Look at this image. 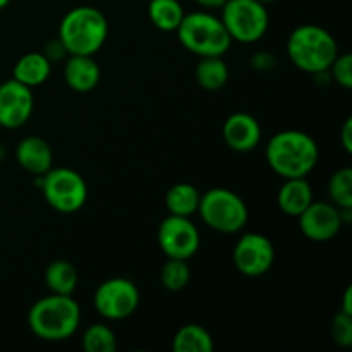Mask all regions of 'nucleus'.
Returning a JSON list of instances; mask_svg holds the SVG:
<instances>
[{
	"label": "nucleus",
	"instance_id": "obj_32",
	"mask_svg": "<svg viewBox=\"0 0 352 352\" xmlns=\"http://www.w3.org/2000/svg\"><path fill=\"white\" fill-rule=\"evenodd\" d=\"M340 311L347 313V315H352V287L346 289L344 292V298H342V305H340Z\"/></svg>",
	"mask_w": 352,
	"mask_h": 352
},
{
	"label": "nucleus",
	"instance_id": "obj_28",
	"mask_svg": "<svg viewBox=\"0 0 352 352\" xmlns=\"http://www.w3.org/2000/svg\"><path fill=\"white\" fill-rule=\"evenodd\" d=\"M330 336L332 340L339 347H347L352 346V315L339 311L332 320V325H330Z\"/></svg>",
	"mask_w": 352,
	"mask_h": 352
},
{
	"label": "nucleus",
	"instance_id": "obj_17",
	"mask_svg": "<svg viewBox=\"0 0 352 352\" xmlns=\"http://www.w3.org/2000/svg\"><path fill=\"white\" fill-rule=\"evenodd\" d=\"M313 188L308 177L284 179L277 192V205L284 215L298 219L313 201Z\"/></svg>",
	"mask_w": 352,
	"mask_h": 352
},
{
	"label": "nucleus",
	"instance_id": "obj_12",
	"mask_svg": "<svg viewBox=\"0 0 352 352\" xmlns=\"http://www.w3.org/2000/svg\"><path fill=\"white\" fill-rule=\"evenodd\" d=\"M299 229L306 239L313 243H327L339 236L344 222L340 208L330 201H315L298 217Z\"/></svg>",
	"mask_w": 352,
	"mask_h": 352
},
{
	"label": "nucleus",
	"instance_id": "obj_36",
	"mask_svg": "<svg viewBox=\"0 0 352 352\" xmlns=\"http://www.w3.org/2000/svg\"><path fill=\"white\" fill-rule=\"evenodd\" d=\"M260 2L267 3V6H268V3H274V2H277V0H260Z\"/></svg>",
	"mask_w": 352,
	"mask_h": 352
},
{
	"label": "nucleus",
	"instance_id": "obj_10",
	"mask_svg": "<svg viewBox=\"0 0 352 352\" xmlns=\"http://www.w3.org/2000/svg\"><path fill=\"white\" fill-rule=\"evenodd\" d=\"M158 246L167 258L191 260L201 246V234L189 217H165L158 226Z\"/></svg>",
	"mask_w": 352,
	"mask_h": 352
},
{
	"label": "nucleus",
	"instance_id": "obj_34",
	"mask_svg": "<svg viewBox=\"0 0 352 352\" xmlns=\"http://www.w3.org/2000/svg\"><path fill=\"white\" fill-rule=\"evenodd\" d=\"M9 3H10V0H0V10L6 9V7L9 6Z\"/></svg>",
	"mask_w": 352,
	"mask_h": 352
},
{
	"label": "nucleus",
	"instance_id": "obj_30",
	"mask_svg": "<svg viewBox=\"0 0 352 352\" xmlns=\"http://www.w3.org/2000/svg\"><path fill=\"white\" fill-rule=\"evenodd\" d=\"M43 54H45V57L52 62V64H54V62L65 60V57L69 55L67 50H65V47L62 45V41L58 40V38H55V40L48 41V43L45 45Z\"/></svg>",
	"mask_w": 352,
	"mask_h": 352
},
{
	"label": "nucleus",
	"instance_id": "obj_7",
	"mask_svg": "<svg viewBox=\"0 0 352 352\" xmlns=\"http://www.w3.org/2000/svg\"><path fill=\"white\" fill-rule=\"evenodd\" d=\"M36 179L43 199L57 213L71 215V213L79 212L88 201V184L85 177L74 168L52 167Z\"/></svg>",
	"mask_w": 352,
	"mask_h": 352
},
{
	"label": "nucleus",
	"instance_id": "obj_21",
	"mask_svg": "<svg viewBox=\"0 0 352 352\" xmlns=\"http://www.w3.org/2000/svg\"><path fill=\"white\" fill-rule=\"evenodd\" d=\"M199 198H201V192L198 191L196 186L189 184V182H177L168 188L167 195H165V206L170 215L191 219L192 215L198 213Z\"/></svg>",
	"mask_w": 352,
	"mask_h": 352
},
{
	"label": "nucleus",
	"instance_id": "obj_23",
	"mask_svg": "<svg viewBox=\"0 0 352 352\" xmlns=\"http://www.w3.org/2000/svg\"><path fill=\"white\" fill-rule=\"evenodd\" d=\"M215 349L213 337L205 327L189 323L181 327L172 339L174 352H212Z\"/></svg>",
	"mask_w": 352,
	"mask_h": 352
},
{
	"label": "nucleus",
	"instance_id": "obj_29",
	"mask_svg": "<svg viewBox=\"0 0 352 352\" xmlns=\"http://www.w3.org/2000/svg\"><path fill=\"white\" fill-rule=\"evenodd\" d=\"M251 67L256 69L260 72H267V71H274L277 67V57L270 52H258V54H253L250 60Z\"/></svg>",
	"mask_w": 352,
	"mask_h": 352
},
{
	"label": "nucleus",
	"instance_id": "obj_1",
	"mask_svg": "<svg viewBox=\"0 0 352 352\" xmlns=\"http://www.w3.org/2000/svg\"><path fill=\"white\" fill-rule=\"evenodd\" d=\"M267 164L278 177H308L315 170L320 148L315 138L305 131H278L265 146Z\"/></svg>",
	"mask_w": 352,
	"mask_h": 352
},
{
	"label": "nucleus",
	"instance_id": "obj_19",
	"mask_svg": "<svg viewBox=\"0 0 352 352\" xmlns=\"http://www.w3.org/2000/svg\"><path fill=\"white\" fill-rule=\"evenodd\" d=\"M43 280L52 294L72 296L79 284L78 268L67 260H55L45 268Z\"/></svg>",
	"mask_w": 352,
	"mask_h": 352
},
{
	"label": "nucleus",
	"instance_id": "obj_8",
	"mask_svg": "<svg viewBox=\"0 0 352 352\" xmlns=\"http://www.w3.org/2000/svg\"><path fill=\"white\" fill-rule=\"evenodd\" d=\"M220 19L230 40L244 45L260 41L270 28L267 3L260 0H226L220 9Z\"/></svg>",
	"mask_w": 352,
	"mask_h": 352
},
{
	"label": "nucleus",
	"instance_id": "obj_16",
	"mask_svg": "<svg viewBox=\"0 0 352 352\" xmlns=\"http://www.w3.org/2000/svg\"><path fill=\"white\" fill-rule=\"evenodd\" d=\"M102 69L95 55H67L64 62V81L76 93H89L98 86Z\"/></svg>",
	"mask_w": 352,
	"mask_h": 352
},
{
	"label": "nucleus",
	"instance_id": "obj_35",
	"mask_svg": "<svg viewBox=\"0 0 352 352\" xmlns=\"http://www.w3.org/2000/svg\"><path fill=\"white\" fill-rule=\"evenodd\" d=\"M3 157H6V150H3V144H0V162L3 160Z\"/></svg>",
	"mask_w": 352,
	"mask_h": 352
},
{
	"label": "nucleus",
	"instance_id": "obj_26",
	"mask_svg": "<svg viewBox=\"0 0 352 352\" xmlns=\"http://www.w3.org/2000/svg\"><path fill=\"white\" fill-rule=\"evenodd\" d=\"M330 203L337 208H352V168L342 167L332 174L329 181Z\"/></svg>",
	"mask_w": 352,
	"mask_h": 352
},
{
	"label": "nucleus",
	"instance_id": "obj_9",
	"mask_svg": "<svg viewBox=\"0 0 352 352\" xmlns=\"http://www.w3.org/2000/svg\"><path fill=\"white\" fill-rule=\"evenodd\" d=\"M140 289L133 280L124 277L107 278L93 294V306L102 318L120 322L136 313L140 306Z\"/></svg>",
	"mask_w": 352,
	"mask_h": 352
},
{
	"label": "nucleus",
	"instance_id": "obj_20",
	"mask_svg": "<svg viewBox=\"0 0 352 352\" xmlns=\"http://www.w3.org/2000/svg\"><path fill=\"white\" fill-rule=\"evenodd\" d=\"M230 71L223 57H199L195 67V79L205 91H220L229 82Z\"/></svg>",
	"mask_w": 352,
	"mask_h": 352
},
{
	"label": "nucleus",
	"instance_id": "obj_13",
	"mask_svg": "<svg viewBox=\"0 0 352 352\" xmlns=\"http://www.w3.org/2000/svg\"><path fill=\"white\" fill-rule=\"evenodd\" d=\"M34 93L16 79L0 82V127L19 129L31 119Z\"/></svg>",
	"mask_w": 352,
	"mask_h": 352
},
{
	"label": "nucleus",
	"instance_id": "obj_14",
	"mask_svg": "<svg viewBox=\"0 0 352 352\" xmlns=\"http://www.w3.org/2000/svg\"><path fill=\"white\" fill-rule=\"evenodd\" d=\"M260 122L248 112H234L226 119L222 126V138L230 150L237 153H250L261 143Z\"/></svg>",
	"mask_w": 352,
	"mask_h": 352
},
{
	"label": "nucleus",
	"instance_id": "obj_22",
	"mask_svg": "<svg viewBox=\"0 0 352 352\" xmlns=\"http://www.w3.org/2000/svg\"><path fill=\"white\" fill-rule=\"evenodd\" d=\"M148 17L157 30L164 33H175L186 10L179 0H146Z\"/></svg>",
	"mask_w": 352,
	"mask_h": 352
},
{
	"label": "nucleus",
	"instance_id": "obj_27",
	"mask_svg": "<svg viewBox=\"0 0 352 352\" xmlns=\"http://www.w3.org/2000/svg\"><path fill=\"white\" fill-rule=\"evenodd\" d=\"M329 76L333 82L344 89L352 88V55L351 54H339L332 65L329 67Z\"/></svg>",
	"mask_w": 352,
	"mask_h": 352
},
{
	"label": "nucleus",
	"instance_id": "obj_11",
	"mask_svg": "<svg viewBox=\"0 0 352 352\" xmlns=\"http://www.w3.org/2000/svg\"><path fill=\"white\" fill-rule=\"evenodd\" d=\"M232 261L236 270L244 277H261L275 263L274 243L260 232H244L234 246Z\"/></svg>",
	"mask_w": 352,
	"mask_h": 352
},
{
	"label": "nucleus",
	"instance_id": "obj_24",
	"mask_svg": "<svg viewBox=\"0 0 352 352\" xmlns=\"http://www.w3.org/2000/svg\"><path fill=\"white\" fill-rule=\"evenodd\" d=\"M191 282V268L188 260H177V258H167L160 270L162 287L170 292L184 291Z\"/></svg>",
	"mask_w": 352,
	"mask_h": 352
},
{
	"label": "nucleus",
	"instance_id": "obj_2",
	"mask_svg": "<svg viewBox=\"0 0 352 352\" xmlns=\"http://www.w3.org/2000/svg\"><path fill=\"white\" fill-rule=\"evenodd\" d=\"M81 325V306L72 296L48 294L38 299L28 311L31 333L45 342H64Z\"/></svg>",
	"mask_w": 352,
	"mask_h": 352
},
{
	"label": "nucleus",
	"instance_id": "obj_33",
	"mask_svg": "<svg viewBox=\"0 0 352 352\" xmlns=\"http://www.w3.org/2000/svg\"><path fill=\"white\" fill-rule=\"evenodd\" d=\"M199 7H203V10H215L222 9V6L226 3V0H195Z\"/></svg>",
	"mask_w": 352,
	"mask_h": 352
},
{
	"label": "nucleus",
	"instance_id": "obj_18",
	"mask_svg": "<svg viewBox=\"0 0 352 352\" xmlns=\"http://www.w3.org/2000/svg\"><path fill=\"white\" fill-rule=\"evenodd\" d=\"M52 62L45 57L43 52H28L17 58L12 69V79L19 81L28 88H38L50 79Z\"/></svg>",
	"mask_w": 352,
	"mask_h": 352
},
{
	"label": "nucleus",
	"instance_id": "obj_3",
	"mask_svg": "<svg viewBox=\"0 0 352 352\" xmlns=\"http://www.w3.org/2000/svg\"><path fill=\"white\" fill-rule=\"evenodd\" d=\"M339 54L336 36L318 24H301L287 38L289 60L306 74L327 72Z\"/></svg>",
	"mask_w": 352,
	"mask_h": 352
},
{
	"label": "nucleus",
	"instance_id": "obj_31",
	"mask_svg": "<svg viewBox=\"0 0 352 352\" xmlns=\"http://www.w3.org/2000/svg\"><path fill=\"white\" fill-rule=\"evenodd\" d=\"M340 144L346 153H352V117H347L340 129Z\"/></svg>",
	"mask_w": 352,
	"mask_h": 352
},
{
	"label": "nucleus",
	"instance_id": "obj_15",
	"mask_svg": "<svg viewBox=\"0 0 352 352\" xmlns=\"http://www.w3.org/2000/svg\"><path fill=\"white\" fill-rule=\"evenodd\" d=\"M17 165L28 174L43 175L54 167V151L50 143L40 136H26L17 143L14 151Z\"/></svg>",
	"mask_w": 352,
	"mask_h": 352
},
{
	"label": "nucleus",
	"instance_id": "obj_5",
	"mask_svg": "<svg viewBox=\"0 0 352 352\" xmlns=\"http://www.w3.org/2000/svg\"><path fill=\"white\" fill-rule=\"evenodd\" d=\"M175 34L182 47L196 57H223L232 47V40L220 16L210 10L186 14Z\"/></svg>",
	"mask_w": 352,
	"mask_h": 352
},
{
	"label": "nucleus",
	"instance_id": "obj_6",
	"mask_svg": "<svg viewBox=\"0 0 352 352\" xmlns=\"http://www.w3.org/2000/svg\"><path fill=\"white\" fill-rule=\"evenodd\" d=\"M198 215L215 232L237 234L246 227L250 210L237 192L227 188H212L199 198Z\"/></svg>",
	"mask_w": 352,
	"mask_h": 352
},
{
	"label": "nucleus",
	"instance_id": "obj_4",
	"mask_svg": "<svg viewBox=\"0 0 352 352\" xmlns=\"http://www.w3.org/2000/svg\"><path fill=\"white\" fill-rule=\"evenodd\" d=\"M57 38L69 55H95L109 38V21L93 6L72 7L58 24Z\"/></svg>",
	"mask_w": 352,
	"mask_h": 352
},
{
	"label": "nucleus",
	"instance_id": "obj_25",
	"mask_svg": "<svg viewBox=\"0 0 352 352\" xmlns=\"http://www.w3.org/2000/svg\"><path fill=\"white\" fill-rule=\"evenodd\" d=\"M81 346L86 352H113L117 349L116 332L105 323H93L82 333Z\"/></svg>",
	"mask_w": 352,
	"mask_h": 352
}]
</instances>
